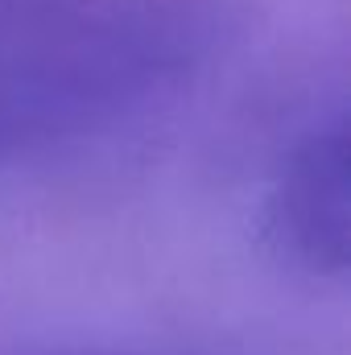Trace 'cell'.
<instances>
[{
  "instance_id": "cell-1",
  "label": "cell",
  "mask_w": 351,
  "mask_h": 355,
  "mask_svg": "<svg viewBox=\"0 0 351 355\" xmlns=\"http://www.w3.org/2000/svg\"><path fill=\"white\" fill-rule=\"evenodd\" d=\"M186 37L124 12L67 25L0 54V170L91 137L182 71Z\"/></svg>"
},
{
  "instance_id": "cell-2",
  "label": "cell",
  "mask_w": 351,
  "mask_h": 355,
  "mask_svg": "<svg viewBox=\"0 0 351 355\" xmlns=\"http://www.w3.org/2000/svg\"><path fill=\"white\" fill-rule=\"evenodd\" d=\"M261 223L281 265L306 277H339L348 268L351 178L343 116L306 128L285 149L264 194Z\"/></svg>"
}]
</instances>
